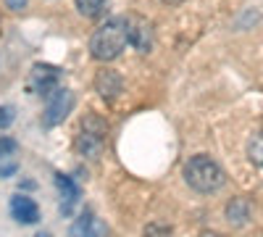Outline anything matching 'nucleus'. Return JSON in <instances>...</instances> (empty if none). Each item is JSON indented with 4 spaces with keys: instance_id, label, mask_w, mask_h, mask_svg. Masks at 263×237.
Masks as SVG:
<instances>
[{
    "instance_id": "8",
    "label": "nucleus",
    "mask_w": 263,
    "mask_h": 237,
    "mask_svg": "<svg viewBox=\"0 0 263 237\" xmlns=\"http://www.w3.org/2000/svg\"><path fill=\"white\" fill-rule=\"evenodd\" d=\"M129 45L137 53H150L153 48V29L142 19H129Z\"/></svg>"
},
{
    "instance_id": "15",
    "label": "nucleus",
    "mask_w": 263,
    "mask_h": 237,
    "mask_svg": "<svg viewBox=\"0 0 263 237\" xmlns=\"http://www.w3.org/2000/svg\"><path fill=\"white\" fill-rule=\"evenodd\" d=\"M18 150V142L13 137H6V135H0V156H11Z\"/></svg>"
},
{
    "instance_id": "7",
    "label": "nucleus",
    "mask_w": 263,
    "mask_h": 237,
    "mask_svg": "<svg viewBox=\"0 0 263 237\" xmlns=\"http://www.w3.org/2000/svg\"><path fill=\"white\" fill-rule=\"evenodd\" d=\"M69 237H108V227L95 216V213H82V216L71 224Z\"/></svg>"
},
{
    "instance_id": "18",
    "label": "nucleus",
    "mask_w": 263,
    "mask_h": 237,
    "mask_svg": "<svg viewBox=\"0 0 263 237\" xmlns=\"http://www.w3.org/2000/svg\"><path fill=\"white\" fill-rule=\"evenodd\" d=\"M27 3H29V0H6V8H11V11H24Z\"/></svg>"
},
{
    "instance_id": "20",
    "label": "nucleus",
    "mask_w": 263,
    "mask_h": 237,
    "mask_svg": "<svg viewBox=\"0 0 263 237\" xmlns=\"http://www.w3.org/2000/svg\"><path fill=\"white\" fill-rule=\"evenodd\" d=\"M37 237H50V234H48V232H40V234H37Z\"/></svg>"
},
{
    "instance_id": "1",
    "label": "nucleus",
    "mask_w": 263,
    "mask_h": 237,
    "mask_svg": "<svg viewBox=\"0 0 263 237\" xmlns=\"http://www.w3.org/2000/svg\"><path fill=\"white\" fill-rule=\"evenodd\" d=\"M129 45V19L114 16L105 24H100L90 37V53L95 61H114Z\"/></svg>"
},
{
    "instance_id": "13",
    "label": "nucleus",
    "mask_w": 263,
    "mask_h": 237,
    "mask_svg": "<svg viewBox=\"0 0 263 237\" xmlns=\"http://www.w3.org/2000/svg\"><path fill=\"white\" fill-rule=\"evenodd\" d=\"M248 158H250L255 166L263 169V132H258V135H253V137L248 140Z\"/></svg>"
},
{
    "instance_id": "12",
    "label": "nucleus",
    "mask_w": 263,
    "mask_h": 237,
    "mask_svg": "<svg viewBox=\"0 0 263 237\" xmlns=\"http://www.w3.org/2000/svg\"><path fill=\"white\" fill-rule=\"evenodd\" d=\"M77 3V11L84 16V19H98L103 13V6L105 0H74Z\"/></svg>"
},
{
    "instance_id": "3",
    "label": "nucleus",
    "mask_w": 263,
    "mask_h": 237,
    "mask_svg": "<svg viewBox=\"0 0 263 237\" xmlns=\"http://www.w3.org/2000/svg\"><path fill=\"white\" fill-rule=\"evenodd\" d=\"M105 137H108V124L98 114L84 116L82 119V126H79V137H77L79 153L87 156V158H98L103 145H105Z\"/></svg>"
},
{
    "instance_id": "14",
    "label": "nucleus",
    "mask_w": 263,
    "mask_h": 237,
    "mask_svg": "<svg viewBox=\"0 0 263 237\" xmlns=\"http://www.w3.org/2000/svg\"><path fill=\"white\" fill-rule=\"evenodd\" d=\"M18 171V161H16V153L11 156H0V179H6V177H13Z\"/></svg>"
},
{
    "instance_id": "9",
    "label": "nucleus",
    "mask_w": 263,
    "mask_h": 237,
    "mask_svg": "<svg viewBox=\"0 0 263 237\" xmlns=\"http://www.w3.org/2000/svg\"><path fill=\"white\" fill-rule=\"evenodd\" d=\"M95 90H98L105 100H114V98H119V93L124 90V79H121L116 71H111V69H103V71L95 77Z\"/></svg>"
},
{
    "instance_id": "17",
    "label": "nucleus",
    "mask_w": 263,
    "mask_h": 237,
    "mask_svg": "<svg viewBox=\"0 0 263 237\" xmlns=\"http://www.w3.org/2000/svg\"><path fill=\"white\" fill-rule=\"evenodd\" d=\"M142 237H171V229L153 224V227H147V229H145V234H142Z\"/></svg>"
},
{
    "instance_id": "11",
    "label": "nucleus",
    "mask_w": 263,
    "mask_h": 237,
    "mask_svg": "<svg viewBox=\"0 0 263 237\" xmlns=\"http://www.w3.org/2000/svg\"><path fill=\"white\" fill-rule=\"evenodd\" d=\"M227 219L232 224H248V219H250V200L248 198H232L227 203Z\"/></svg>"
},
{
    "instance_id": "5",
    "label": "nucleus",
    "mask_w": 263,
    "mask_h": 237,
    "mask_svg": "<svg viewBox=\"0 0 263 237\" xmlns=\"http://www.w3.org/2000/svg\"><path fill=\"white\" fill-rule=\"evenodd\" d=\"M58 82H61V69L58 66H50V63H37V66H32L27 90L34 93V95L48 98L55 87H61Z\"/></svg>"
},
{
    "instance_id": "10",
    "label": "nucleus",
    "mask_w": 263,
    "mask_h": 237,
    "mask_svg": "<svg viewBox=\"0 0 263 237\" xmlns=\"http://www.w3.org/2000/svg\"><path fill=\"white\" fill-rule=\"evenodd\" d=\"M55 187H58V192H61V213H66L69 216L71 213V208L77 206V200H79V187L74 185V179L71 177H66V174H55Z\"/></svg>"
},
{
    "instance_id": "2",
    "label": "nucleus",
    "mask_w": 263,
    "mask_h": 237,
    "mask_svg": "<svg viewBox=\"0 0 263 237\" xmlns=\"http://www.w3.org/2000/svg\"><path fill=\"white\" fill-rule=\"evenodd\" d=\"M184 182L195 192L211 195V192H218V190L227 185V174H224V169L218 166L211 156L197 153V156H192L184 163Z\"/></svg>"
},
{
    "instance_id": "19",
    "label": "nucleus",
    "mask_w": 263,
    "mask_h": 237,
    "mask_svg": "<svg viewBox=\"0 0 263 237\" xmlns=\"http://www.w3.org/2000/svg\"><path fill=\"white\" fill-rule=\"evenodd\" d=\"M161 3H168V6H177V3H184V0H161Z\"/></svg>"
},
{
    "instance_id": "4",
    "label": "nucleus",
    "mask_w": 263,
    "mask_h": 237,
    "mask_svg": "<svg viewBox=\"0 0 263 237\" xmlns=\"http://www.w3.org/2000/svg\"><path fill=\"white\" fill-rule=\"evenodd\" d=\"M45 100L48 105H45V114H42V124L45 126H58L74 108V93L66 87H55Z\"/></svg>"
},
{
    "instance_id": "6",
    "label": "nucleus",
    "mask_w": 263,
    "mask_h": 237,
    "mask_svg": "<svg viewBox=\"0 0 263 237\" xmlns=\"http://www.w3.org/2000/svg\"><path fill=\"white\" fill-rule=\"evenodd\" d=\"M11 216L18 224H37L40 222V208H37V203L29 195L18 192V195L11 198Z\"/></svg>"
},
{
    "instance_id": "16",
    "label": "nucleus",
    "mask_w": 263,
    "mask_h": 237,
    "mask_svg": "<svg viewBox=\"0 0 263 237\" xmlns=\"http://www.w3.org/2000/svg\"><path fill=\"white\" fill-rule=\"evenodd\" d=\"M11 121H13V108L11 105H0V129L11 126Z\"/></svg>"
}]
</instances>
